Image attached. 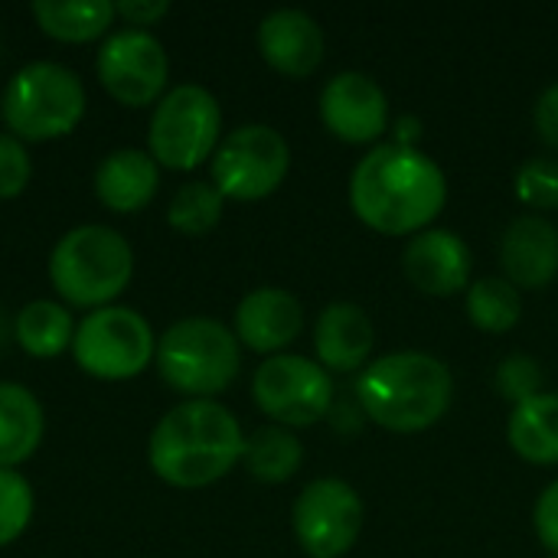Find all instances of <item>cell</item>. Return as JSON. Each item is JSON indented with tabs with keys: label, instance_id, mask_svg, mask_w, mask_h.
Here are the masks:
<instances>
[{
	"label": "cell",
	"instance_id": "obj_13",
	"mask_svg": "<svg viewBox=\"0 0 558 558\" xmlns=\"http://www.w3.org/2000/svg\"><path fill=\"white\" fill-rule=\"evenodd\" d=\"M324 124L347 144H369L386 131V92L366 72H340L320 92Z\"/></svg>",
	"mask_w": 558,
	"mask_h": 558
},
{
	"label": "cell",
	"instance_id": "obj_25",
	"mask_svg": "<svg viewBox=\"0 0 558 558\" xmlns=\"http://www.w3.org/2000/svg\"><path fill=\"white\" fill-rule=\"evenodd\" d=\"M468 314H471V324L487 330V333L513 330L520 314H523V301H520L517 284H510L507 278L474 281L468 291Z\"/></svg>",
	"mask_w": 558,
	"mask_h": 558
},
{
	"label": "cell",
	"instance_id": "obj_31",
	"mask_svg": "<svg viewBox=\"0 0 558 558\" xmlns=\"http://www.w3.org/2000/svg\"><path fill=\"white\" fill-rule=\"evenodd\" d=\"M533 526H536V536L539 543L558 556V481L549 484L543 490V497L536 500V510H533Z\"/></svg>",
	"mask_w": 558,
	"mask_h": 558
},
{
	"label": "cell",
	"instance_id": "obj_9",
	"mask_svg": "<svg viewBox=\"0 0 558 558\" xmlns=\"http://www.w3.org/2000/svg\"><path fill=\"white\" fill-rule=\"evenodd\" d=\"M291 167V147L271 124H242L229 131L213 154V183L226 199L271 196Z\"/></svg>",
	"mask_w": 558,
	"mask_h": 558
},
{
	"label": "cell",
	"instance_id": "obj_29",
	"mask_svg": "<svg viewBox=\"0 0 558 558\" xmlns=\"http://www.w3.org/2000/svg\"><path fill=\"white\" fill-rule=\"evenodd\" d=\"M517 196H520L526 206H536V209H556L558 206L556 160L536 157V160L523 163V167H520V173H517Z\"/></svg>",
	"mask_w": 558,
	"mask_h": 558
},
{
	"label": "cell",
	"instance_id": "obj_19",
	"mask_svg": "<svg viewBox=\"0 0 558 558\" xmlns=\"http://www.w3.org/2000/svg\"><path fill=\"white\" fill-rule=\"evenodd\" d=\"M160 186L157 160L147 150H111L95 170V196L111 213H141Z\"/></svg>",
	"mask_w": 558,
	"mask_h": 558
},
{
	"label": "cell",
	"instance_id": "obj_16",
	"mask_svg": "<svg viewBox=\"0 0 558 558\" xmlns=\"http://www.w3.org/2000/svg\"><path fill=\"white\" fill-rule=\"evenodd\" d=\"M258 49L265 62L281 75L304 78L324 62V29L311 13L284 7L262 20Z\"/></svg>",
	"mask_w": 558,
	"mask_h": 558
},
{
	"label": "cell",
	"instance_id": "obj_26",
	"mask_svg": "<svg viewBox=\"0 0 558 558\" xmlns=\"http://www.w3.org/2000/svg\"><path fill=\"white\" fill-rule=\"evenodd\" d=\"M222 206L226 196L216 190V183L209 180H190L183 183L167 209V222L180 232V235H206L209 229L219 226L222 219Z\"/></svg>",
	"mask_w": 558,
	"mask_h": 558
},
{
	"label": "cell",
	"instance_id": "obj_34",
	"mask_svg": "<svg viewBox=\"0 0 558 558\" xmlns=\"http://www.w3.org/2000/svg\"><path fill=\"white\" fill-rule=\"evenodd\" d=\"M422 137V121L415 114H402L396 121V144L402 147H415V141Z\"/></svg>",
	"mask_w": 558,
	"mask_h": 558
},
{
	"label": "cell",
	"instance_id": "obj_30",
	"mask_svg": "<svg viewBox=\"0 0 558 558\" xmlns=\"http://www.w3.org/2000/svg\"><path fill=\"white\" fill-rule=\"evenodd\" d=\"M29 177H33V163L23 141L13 134H0V199L20 196Z\"/></svg>",
	"mask_w": 558,
	"mask_h": 558
},
{
	"label": "cell",
	"instance_id": "obj_14",
	"mask_svg": "<svg viewBox=\"0 0 558 558\" xmlns=\"http://www.w3.org/2000/svg\"><path fill=\"white\" fill-rule=\"evenodd\" d=\"M471 248L461 235L448 229H425L418 232L402 255V268L409 281L435 298L458 294L471 284Z\"/></svg>",
	"mask_w": 558,
	"mask_h": 558
},
{
	"label": "cell",
	"instance_id": "obj_21",
	"mask_svg": "<svg viewBox=\"0 0 558 558\" xmlns=\"http://www.w3.org/2000/svg\"><path fill=\"white\" fill-rule=\"evenodd\" d=\"M507 438L530 464H558V396L543 392L513 409Z\"/></svg>",
	"mask_w": 558,
	"mask_h": 558
},
{
	"label": "cell",
	"instance_id": "obj_32",
	"mask_svg": "<svg viewBox=\"0 0 558 558\" xmlns=\"http://www.w3.org/2000/svg\"><path fill=\"white\" fill-rule=\"evenodd\" d=\"M114 13L124 16L131 29H144V26H154L160 16H167L170 3L167 0H121L114 3Z\"/></svg>",
	"mask_w": 558,
	"mask_h": 558
},
{
	"label": "cell",
	"instance_id": "obj_12",
	"mask_svg": "<svg viewBox=\"0 0 558 558\" xmlns=\"http://www.w3.org/2000/svg\"><path fill=\"white\" fill-rule=\"evenodd\" d=\"M98 78L111 98L121 105L141 108L160 98L167 75H170V59L163 43L147 33V29H118L111 33L95 59Z\"/></svg>",
	"mask_w": 558,
	"mask_h": 558
},
{
	"label": "cell",
	"instance_id": "obj_15",
	"mask_svg": "<svg viewBox=\"0 0 558 558\" xmlns=\"http://www.w3.org/2000/svg\"><path fill=\"white\" fill-rule=\"evenodd\" d=\"M304 327L301 301L284 288H255L235 307V337L255 353L284 350Z\"/></svg>",
	"mask_w": 558,
	"mask_h": 558
},
{
	"label": "cell",
	"instance_id": "obj_23",
	"mask_svg": "<svg viewBox=\"0 0 558 558\" xmlns=\"http://www.w3.org/2000/svg\"><path fill=\"white\" fill-rule=\"evenodd\" d=\"M75 337V320L69 307L56 301H29L16 317H13V340L36 360H52L62 350L72 347Z\"/></svg>",
	"mask_w": 558,
	"mask_h": 558
},
{
	"label": "cell",
	"instance_id": "obj_18",
	"mask_svg": "<svg viewBox=\"0 0 558 558\" xmlns=\"http://www.w3.org/2000/svg\"><path fill=\"white\" fill-rule=\"evenodd\" d=\"M373 347L376 327L360 304L337 301L320 311L314 327V350L320 356V366L333 373H353L369 360Z\"/></svg>",
	"mask_w": 558,
	"mask_h": 558
},
{
	"label": "cell",
	"instance_id": "obj_33",
	"mask_svg": "<svg viewBox=\"0 0 558 558\" xmlns=\"http://www.w3.org/2000/svg\"><path fill=\"white\" fill-rule=\"evenodd\" d=\"M536 128L549 147H558V82L549 85L536 101Z\"/></svg>",
	"mask_w": 558,
	"mask_h": 558
},
{
	"label": "cell",
	"instance_id": "obj_35",
	"mask_svg": "<svg viewBox=\"0 0 558 558\" xmlns=\"http://www.w3.org/2000/svg\"><path fill=\"white\" fill-rule=\"evenodd\" d=\"M10 333H13V327H10V324H7V317L0 314V343H3V340H7Z\"/></svg>",
	"mask_w": 558,
	"mask_h": 558
},
{
	"label": "cell",
	"instance_id": "obj_17",
	"mask_svg": "<svg viewBox=\"0 0 558 558\" xmlns=\"http://www.w3.org/2000/svg\"><path fill=\"white\" fill-rule=\"evenodd\" d=\"M500 262L510 284L546 288L558 275V229L543 216H517L500 245Z\"/></svg>",
	"mask_w": 558,
	"mask_h": 558
},
{
	"label": "cell",
	"instance_id": "obj_24",
	"mask_svg": "<svg viewBox=\"0 0 558 558\" xmlns=\"http://www.w3.org/2000/svg\"><path fill=\"white\" fill-rule=\"evenodd\" d=\"M242 461L248 468V474L255 481H265V484H284L294 477V471L301 468L304 461V448L301 441L281 428V425H265L258 428L255 435L245 438V451H242Z\"/></svg>",
	"mask_w": 558,
	"mask_h": 558
},
{
	"label": "cell",
	"instance_id": "obj_20",
	"mask_svg": "<svg viewBox=\"0 0 558 558\" xmlns=\"http://www.w3.org/2000/svg\"><path fill=\"white\" fill-rule=\"evenodd\" d=\"M43 405L20 383H0V468L29 461L43 441Z\"/></svg>",
	"mask_w": 558,
	"mask_h": 558
},
{
	"label": "cell",
	"instance_id": "obj_28",
	"mask_svg": "<svg viewBox=\"0 0 558 558\" xmlns=\"http://www.w3.org/2000/svg\"><path fill=\"white\" fill-rule=\"evenodd\" d=\"M494 383H497V392H500L504 399L517 402V405H523V402L543 396V369H539V363H536L533 356H526V353L507 356V360L497 366Z\"/></svg>",
	"mask_w": 558,
	"mask_h": 558
},
{
	"label": "cell",
	"instance_id": "obj_5",
	"mask_svg": "<svg viewBox=\"0 0 558 558\" xmlns=\"http://www.w3.org/2000/svg\"><path fill=\"white\" fill-rule=\"evenodd\" d=\"M154 360L170 389L190 399H213L239 376L242 350L226 324L213 317H183L163 330Z\"/></svg>",
	"mask_w": 558,
	"mask_h": 558
},
{
	"label": "cell",
	"instance_id": "obj_7",
	"mask_svg": "<svg viewBox=\"0 0 558 558\" xmlns=\"http://www.w3.org/2000/svg\"><path fill=\"white\" fill-rule=\"evenodd\" d=\"M222 131V111L209 88L177 85L170 88L150 114V157L170 170H196L216 154Z\"/></svg>",
	"mask_w": 558,
	"mask_h": 558
},
{
	"label": "cell",
	"instance_id": "obj_36",
	"mask_svg": "<svg viewBox=\"0 0 558 558\" xmlns=\"http://www.w3.org/2000/svg\"><path fill=\"white\" fill-rule=\"evenodd\" d=\"M549 558H558V556H549Z\"/></svg>",
	"mask_w": 558,
	"mask_h": 558
},
{
	"label": "cell",
	"instance_id": "obj_27",
	"mask_svg": "<svg viewBox=\"0 0 558 558\" xmlns=\"http://www.w3.org/2000/svg\"><path fill=\"white\" fill-rule=\"evenodd\" d=\"M33 520V487L20 471L0 468V549L16 543Z\"/></svg>",
	"mask_w": 558,
	"mask_h": 558
},
{
	"label": "cell",
	"instance_id": "obj_8",
	"mask_svg": "<svg viewBox=\"0 0 558 558\" xmlns=\"http://www.w3.org/2000/svg\"><path fill=\"white\" fill-rule=\"evenodd\" d=\"M75 363L105 383L141 376L157 356L150 324L134 307H98L82 317L72 337Z\"/></svg>",
	"mask_w": 558,
	"mask_h": 558
},
{
	"label": "cell",
	"instance_id": "obj_22",
	"mask_svg": "<svg viewBox=\"0 0 558 558\" xmlns=\"http://www.w3.org/2000/svg\"><path fill=\"white\" fill-rule=\"evenodd\" d=\"M33 16L39 29L59 43H92L118 13L111 0H36Z\"/></svg>",
	"mask_w": 558,
	"mask_h": 558
},
{
	"label": "cell",
	"instance_id": "obj_6",
	"mask_svg": "<svg viewBox=\"0 0 558 558\" xmlns=\"http://www.w3.org/2000/svg\"><path fill=\"white\" fill-rule=\"evenodd\" d=\"M0 114L20 141L65 137L85 114V85L69 65L29 62L7 82Z\"/></svg>",
	"mask_w": 558,
	"mask_h": 558
},
{
	"label": "cell",
	"instance_id": "obj_3",
	"mask_svg": "<svg viewBox=\"0 0 558 558\" xmlns=\"http://www.w3.org/2000/svg\"><path fill=\"white\" fill-rule=\"evenodd\" d=\"M454 399L451 369L428 353H389L366 366L356 383V402L366 418L389 432H425Z\"/></svg>",
	"mask_w": 558,
	"mask_h": 558
},
{
	"label": "cell",
	"instance_id": "obj_1",
	"mask_svg": "<svg viewBox=\"0 0 558 558\" xmlns=\"http://www.w3.org/2000/svg\"><path fill=\"white\" fill-rule=\"evenodd\" d=\"M448 183L441 167L418 147L376 144L353 170L350 203L356 216L383 235L425 232L445 209Z\"/></svg>",
	"mask_w": 558,
	"mask_h": 558
},
{
	"label": "cell",
	"instance_id": "obj_11",
	"mask_svg": "<svg viewBox=\"0 0 558 558\" xmlns=\"http://www.w3.org/2000/svg\"><path fill=\"white\" fill-rule=\"evenodd\" d=\"M363 530L360 494L337 477L307 484L294 504V536L311 558L347 556Z\"/></svg>",
	"mask_w": 558,
	"mask_h": 558
},
{
	"label": "cell",
	"instance_id": "obj_4",
	"mask_svg": "<svg viewBox=\"0 0 558 558\" xmlns=\"http://www.w3.org/2000/svg\"><path fill=\"white\" fill-rule=\"evenodd\" d=\"M134 275V252L111 226H75L49 255V281L72 307H108Z\"/></svg>",
	"mask_w": 558,
	"mask_h": 558
},
{
	"label": "cell",
	"instance_id": "obj_2",
	"mask_svg": "<svg viewBox=\"0 0 558 558\" xmlns=\"http://www.w3.org/2000/svg\"><path fill=\"white\" fill-rule=\"evenodd\" d=\"M245 451V435L235 415L213 399H186L173 405L150 432V471L180 490H196L222 481Z\"/></svg>",
	"mask_w": 558,
	"mask_h": 558
},
{
	"label": "cell",
	"instance_id": "obj_10",
	"mask_svg": "<svg viewBox=\"0 0 558 558\" xmlns=\"http://www.w3.org/2000/svg\"><path fill=\"white\" fill-rule=\"evenodd\" d=\"M252 396L268 418L288 428H304L330 415L333 383L320 363L294 353H278L255 369Z\"/></svg>",
	"mask_w": 558,
	"mask_h": 558
}]
</instances>
